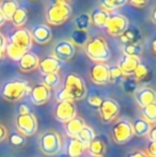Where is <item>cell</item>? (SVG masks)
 I'll list each match as a JSON object with an SVG mask.
<instances>
[{
    "mask_svg": "<svg viewBox=\"0 0 156 157\" xmlns=\"http://www.w3.org/2000/svg\"><path fill=\"white\" fill-rule=\"evenodd\" d=\"M134 97L136 103L141 108L156 101V93L150 87H139L134 93Z\"/></svg>",
    "mask_w": 156,
    "mask_h": 157,
    "instance_id": "15",
    "label": "cell"
},
{
    "mask_svg": "<svg viewBox=\"0 0 156 157\" xmlns=\"http://www.w3.org/2000/svg\"><path fill=\"white\" fill-rule=\"evenodd\" d=\"M146 154L149 157H156V141H149Z\"/></svg>",
    "mask_w": 156,
    "mask_h": 157,
    "instance_id": "42",
    "label": "cell"
},
{
    "mask_svg": "<svg viewBox=\"0 0 156 157\" xmlns=\"http://www.w3.org/2000/svg\"><path fill=\"white\" fill-rule=\"evenodd\" d=\"M106 63H95L89 71V76L92 82L98 86H104L109 82V71Z\"/></svg>",
    "mask_w": 156,
    "mask_h": 157,
    "instance_id": "12",
    "label": "cell"
},
{
    "mask_svg": "<svg viewBox=\"0 0 156 157\" xmlns=\"http://www.w3.org/2000/svg\"><path fill=\"white\" fill-rule=\"evenodd\" d=\"M39 147L46 156H56L61 152L62 140L55 130H45L39 138Z\"/></svg>",
    "mask_w": 156,
    "mask_h": 157,
    "instance_id": "4",
    "label": "cell"
},
{
    "mask_svg": "<svg viewBox=\"0 0 156 157\" xmlns=\"http://www.w3.org/2000/svg\"><path fill=\"white\" fill-rule=\"evenodd\" d=\"M6 21V17L3 16V14H2V12H1V10H0V28L2 27V26L4 25V23Z\"/></svg>",
    "mask_w": 156,
    "mask_h": 157,
    "instance_id": "49",
    "label": "cell"
},
{
    "mask_svg": "<svg viewBox=\"0 0 156 157\" xmlns=\"http://www.w3.org/2000/svg\"><path fill=\"white\" fill-rule=\"evenodd\" d=\"M3 57H4V49H1V48H0V60L3 59Z\"/></svg>",
    "mask_w": 156,
    "mask_h": 157,
    "instance_id": "52",
    "label": "cell"
},
{
    "mask_svg": "<svg viewBox=\"0 0 156 157\" xmlns=\"http://www.w3.org/2000/svg\"><path fill=\"white\" fill-rule=\"evenodd\" d=\"M108 71H109V82L113 83V85L122 83L125 76L123 75V73L121 72V70L117 65L108 66Z\"/></svg>",
    "mask_w": 156,
    "mask_h": 157,
    "instance_id": "35",
    "label": "cell"
},
{
    "mask_svg": "<svg viewBox=\"0 0 156 157\" xmlns=\"http://www.w3.org/2000/svg\"><path fill=\"white\" fill-rule=\"evenodd\" d=\"M6 136H8V130H6V126L0 124V142H2L3 140H6Z\"/></svg>",
    "mask_w": 156,
    "mask_h": 157,
    "instance_id": "45",
    "label": "cell"
},
{
    "mask_svg": "<svg viewBox=\"0 0 156 157\" xmlns=\"http://www.w3.org/2000/svg\"><path fill=\"white\" fill-rule=\"evenodd\" d=\"M55 98H56V101H72L71 96H70V94L67 92V90L64 89V88H60V89H58L56 91V94H55Z\"/></svg>",
    "mask_w": 156,
    "mask_h": 157,
    "instance_id": "40",
    "label": "cell"
},
{
    "mask_svg": "<svg viewBox=\"0 0 156 157\" xmlns=\"http://www.w3.org/2000/svg\"><path fill=\"white\" fill-rule=\"evenodd\" d=\"M131 126H133V132L134 135L138 137H146L148 136L149 132H150L152 125L142 118H138L131 122Z\"/></svg>",
    "mask_w": 156,
    "mask_h": 157,
    "instance_id": "25",
    "label": "cell"
},
{
    "mask_svg": "<svg viewBox=\"0 0 156 157\" xmlns=\"http://www.w3.org/2000/svg\"><path fill=\"white\" fill-rule=\"evenodd\" d=\"M61 82V79L60 76H59L58 73H55V74H47V75H44L43 76V81L42 83L48 87L50 90L51 89H56V88L59 87Z\"/></svg>",
    "mask_w": 156,
    "mask_h": 157,
    "instance_id": "37",
    "label": "cell"
},
{
    "mask_svg": "<svg viewBox=\"0 0 156 157\" xmlns=\"http://www.w3.org/2000/svg\"><path fill=\"white\" fill-rule=\"evenodd\" d=\"M123 56H128V57H134V58H140L143 48L140 43H131L123 45L122 47Z\"/></svg>",
    "mask_w": 156,
    "mask_h": 157,
    "instance_id": "30",
    "label": "cell"
},
{
    "mask_svg": "<svg viewBox=\"0 0 156 157\" xmlns=\"http://www.w3.org/2000/svg\"><path fill=\"white\" fill-rule=\"evenodd\" d=\"M128 27V19L121 14H110L107 21L106 28L108 34L112 36H120Z\"/></svg>",
    "mask_w": 156,
    "mask_h": 157,
    "instance_id": "11",
    "label": "cell"
},
{
    "mask_svg": "<svg viewBox=\"0 0 156 157\" xmlns=\"http://www.w3.org/2000/svg\"><path fill=\"white\" fill-rule=\"evenodd\" d=\"M85 125H86L85 120H83L82 118H80V117L76 116L75 118H73L72 120H70L69 122L65 123L64 129H65L67 135L70 138H75Z\"/></svg>",
    "mask_w": 156,
    "mask_h": 157,
    "instance_id": "22",
    "label": "cell"
},
{
    "mask_svg": "<svg viewBox=\"0 0 156 157\" xmlns=\"http://www.w3.org/2000/svg\"><path fill=\"white\" fill-rule=\"evenodd\" d=\"M103 99H104V98H102L100 95L91 94V95H89V96H88V104H89V106H91L92 108L98 109V107H100L101 104H102Z\"/></svg>",
    "mask_w": 156,
    "mask_h": 157,
    "instance_id": "41",
    "label": "cell"
},
{
    "mask_svg": "<svg viewBox=\"0 0 156 157\" xmlns=\"http://www.w3.org/2000/svg\"><path fill=\"white\" fill-rule=\"evenodd\" d=\"M87 147L78 140L77 138H70L67 141L65 152L67 157H80Z\"/></svg>",
    "mask_w": 156,
    "mask_h": 157,
    "instance_id": "20",
    "label": "cell"
},
{
    "mask_svg": "<svg viewBox=\"0 0 156 157\" xmlns=\"http://www.w3.org/2000/svg\"><path fill=\"white\" fill-rule=\"evenodd\" d=\"M126 157H149L142 151H131L126 155Z\"/></svg>",
    "mask_w": 156,
    "mask_h": 157,
    "instance_id": "44",
    "label": "cell"
},
{
    "mask_svg": "<svg viewBox=\"0 0 156 157\" xmlns=\"http://www.w3.org/2000/svg\"><path fill=\"white\" fill-rule=\"evenodd\" d=\"M30 113V108L25 104H21L18 108V114H27Z\"/></svg>",
    "mask_w": 156,
    "mask_h": 157,
    "instance_id": "46",
    "label": "cell"
},
{
    "mask_svg": "<svg viewBox=\"0 0 156 157\" xmlns=\"http://www.w3.org/2000/svg\"><path fill=\"white\" fill-rule=\"evenodd\" d=\"M77 109L72 101H59L57 103L56 107L54 110V117L58 122L65 124L76 117Z\"/></svg>",
    "mask_w": 156,
    "mask_h": 157,
    "instance_id": "9",
    "label": "cell"
},
{
    "mask_svg": "<svg viewBox=\"0 0 156 157\" xmlns=\"http://www.w3.org/2000/svg\"><path fill=\"white\" fill-rule=\"evenodd\" d=\"M140 63V58H134V57L128 56H122V58L119 60L117 66L121 70L125 77L131 76L137 67V65Z\"/></svg>",
    "mask_w": 156,
    "mask_h": 157,
    "instance_id": "19",
    "label": "cell"
},
{
    "mask_svg": "<svg viewBox=\"0 0 156 157\" xmlns=\"http://www.w3.org/2000/svg\"><path fill=\"white\" fill-rule=\"evenodd\" d=\"M119 37H120L121 43L123 45H126V44H131V43H139V41L142 37V34L141 31L137 27H135V26H131L129 27L128 26L127 29Z\"/></svg>",
    "mask_w": 156,
    "mask_h": 157,
    "instance_id": "21",
    "label": "cell"
},
{
    "mask_svg": "<svg viewBox=\"0 0 156 157\" xmlns=\"http://www.w3.org/2000/svg\"><path fill=\"white\" fill-rule=\"evenodd\" d=\"M89 157H104V156H89Z\"/></svg>",
    "mask_w": 156,
    "mask_h": 157,
    "instance_id": "53",
    "label": "cell"
},
{
    "mask_svg": "<svg viewBox=\"0 0 156 157\" xmlns=\"http://www.w3.org/2000/svg\"><path fill=\"white\" fill-rule=\"evenodd\" d=\"M122 88L127 94H134L136 92V90L139 88L138 82L133 78V76L125 77L124 80L122 81Z\"/></svg>",
    "mask_w": 156,
    "mask_h": 157,
    "instance_id": "38",
    "label": "cell"
},
{
    "mask_svg": "<svg viewBox=\"0 0 156 157\" xmlns=\"http://www.w3.org/2000/svg\"><path fill=\"white\" fill-rule=\"evenodd\" d=\"M10 42L15 45L19 46L21 48L25 49L26 52H29L32 45V37L30 31L25 28H17L10 34Z\"/></svg>",
    "mask_w": 156,
    "mask_h": 157,
    "instance_id": "13",
    "label": "cell"
},
{
    "mask_svg": "<svg viewBox=\"0 0 156 157\" xmlns=\"http://www.w3.org/2000/svg\"><path fill=\"white\" fill-rule=\"evenodd\" d=\"M15 125L18 132L23 136H33L38 130V119L31 112L27 114H17L15 119Z\"/></svg>",
    "mask_w": 156,
    "mask_h": 157,
    "instance_id": "7",
    "label": "cell"
},
{
    "mask_svg": "<svg viewBox=\"0 0 156 157\" xmlns=\"http://www.w3.org/2000/svg\"><path fill=\"white\" fill-rule=\"evenodd\" d=\"M95 137H96V135H95V132H94L93 128H92L91 126L85 125L83 128L78 132V135L75 137V138H77L78 140L87 147L88 145H89V143L91 142Z\"/></svg>",
    "mask_w": 156,
    "mask_h": 157,
    "instance_id": "28",
    "label": "cell"
},
{
    "mask_svg": "<svg viewBox=\"0 0 156 157\" xmlns=\"http://www.w3.org/2000/svg\"><path fill=\"white\" fill-rule=\"evenodd\" d=\"M30 99L31 101L36 106L45 105L48 101H49L50 96H51V91L48 87H46L44 83H38V85L33 86L30 89L29 92Z\"/></svg>",
    "mask_w": 156,
    "mask_h": 157,
    "instance_id": "14",
    "label": "cell"
},
{
    "mask_svg": "<svg viewBox=\"0 0 156 157\" xmlns=\"http://www.w3.org/2000/svg\"><path fill=\"white\" fill-rule=\"evenodd\" d=\"M19 6L18 2L16 0H2V3L0 6V10H1L3 16L6 17V21H10L12 15L14 14V12L17 10V8Z\"/></svg>",
    "mask_w": 156,
    "mask_h": 157,
    "instance_id": "29",
    "label": "cell"
},
{
    "mask_svg": "<svg viewBox=\"0 0 156 157\" xmlns=\"http://www.w3.org/2000/svg\"><path fill=\"white\" fill-rule=\"evenodd\" d=\"M6 45V39L4 37V35L2 33H0V48L1 49H4Z\"/></svg>",
    "mask_w": 156,
    "mask_h": 157,
    "instance_id": "48",
    "label": "cell"
},
{
    "mask_svg": "<svg viewBox=\"0 0 156 157\" xmlns=\"http://www.w3.org/2000/svg\"><path fill=\"white\" fill-rule=\"evenodd\" d=\"M110 16V13L105 11L102 8H96L90 14V19H91V24L98 28H105L108 18Z\"/></svg>",
    "mask_w": 156,
    "mask_h": 157,
    "instance_id": "23",
    "label": "cell"
},
{
    "mask_svg": "<svg viewBox=\"0 0 156 157\" xmlns=\"http://www.w3.org/2000/svg\"><path fill=\"white\" fill-rule=\"evenodd\" d=\"M127 2L128 0H100V8L104 9L107 12H111L124 6Z\"/></svg>",
    "mask_w": 156,
    "mask_h": 157,
    "instance_id": "33",
    "label": "cell"
},
{
    "mask_svg": "<svg viewBox=\"0 0 156 157\" xmlns=\"http://www.w3.org/2000/svg\"><path fill=\"white\" fill-rule=\"evenodd\" d=\"M128 1L135 8H143L148 4L149 0H128Z\"/></svg>",
    "mask_w": 156,
    "mask_h": 157,
    "instance_id": "43",
    "label": "cell"
},
{
    "mask_svg": "<svg viewBox=\"0 0 156 157\" xmlns=\"http://www.w3.org/2000/svg\"><path fill=\"white\" fill-rule=\"evenodd\" d=\"M76 30H81V31H88V29L91 26V19H90V14L88 13H82L78 15L74 21Z\"/></svg>",
    "mask_w": 156,
    "mask_h": 157,
    "instance_id": "34",
    "label": "cell"
},
{
    "mask_svg": "<svg viewBox=\"0 0 156 157\" xmlns=\"http://www.w3.org/2000/svg\"><path fill=\"white\" fill-rule=\"evenodd\" d=\"M155 43H156V41H155V40H153L152 44H151V46H152V52L154 55H155Z\"/></svg>",
    "mask_w": 156,
    "mask_h": 157,
    "instance_id": "51",
    "label": "cell"
},
{
    "mask_svg": "<svg viewBox=\"0 0 156 157\" xmlns=\"http://www.w3.org/2000/svg\"><path fill=\"white\" fill-rule=\"evenodd\" d=\"M72 101H80L87 96V87L83 79L76 73H69L63 79V86Z\"/></svg>",
    "mask_w": 156,
    "mask_h": 157,
    "instance_id": "5",
    "label": "cell"
},
{
    "mask_svg": "<svg viewBox=\"0 0 156 157\" xmlns=\"http://www.w3.org/2000/svg\"><path fill=\"white\" fill-rule=\"evenodd\" d=\"M111 136H112L113 141L118 144H124L128 142L134 136L131 122L126 119H121L117 121L112 126Z\"/></svg>",
    "mask_w": 156,
    "mask_h": 157,
    "instance_id": "6",
    "label": "cell"
},
{
    "mask_svg": "<svg viewBox=\"0 0 156 157\" xmlns=\"http://www.w3.org/2000/svg\"><path fill=\"white\" fill-rule=\"evenodd\" d=\"M10 21H12V24L16 28H23L28 21L27 10L25 8H23V6H18L17 10L14 12V14L12 15Z\"/></svg>",
    "mask_w": 156,
    "mask_h": 157,
    "instance_id": "26",
    "label": "cell"
},
{
    "mask_svg": "<svg viewBox=\"0 0 156 157\" xmlns=\"http://www.w3.org/2000/svg\"><path fill=\"white\" fill-rule=\"evenodd\" d=\"M155 16H156V10H155V9H153V10H152V13H151V21H152L153 24H155V23H156Z\"/></svg>",
    "mask_w": 156,
    "mask_h": 157,
    "instance_id": "50",
    "label": "cell"
},
{
    "mask_svg": "<svg viewBox=\"0 0 156 157\" xmlns=\"http://www.w3.org/2000/svg\"><path fill=\"white\" fill-rule=\"evenodd\" d=\"M6 157H13V156H6Z\"/></svg>",
    "mask_w": 156,
    "mask_h": 157,
    "instance_id": "54",
    "label": "cell"
},
{
    "mask_svg": "<svg viewBox=\"0 0 156 157\" xmlns=\"http://www.w3.org/2000/svg\"><path fill=\"white\" fill-rule=\"evenodd\" d=\"M25 52H26L25 49L21 48L19 46L15 45V44L11 43V42L6 43V48H4V54L8 56V58H10L11 60H13V61H17V62H18L19 59L24 56Z\"/></svg>",
    "mask_w": 156,
    "mask_h": 157,
    "instance_id": "27",
    "label": "cell"
},
{
    "mask_svg": "<svg viewBox=\"0 0 156 157\" xmlns=\"http://www.w3.org/2000/svg\"><path fill=\"white\" fill-rule=\"evenodd\" d=\"M40 59L36 54L31 52H26L24 56L19 59L18 61V67L21 72L29 73L38 68Z\"/></svg>",
    "mask_w": 156,
    "mask_h": 157,
    "instance_id": "18",
    "label": "cell"
},
{
    "mask_svg": "<svg viewBox=\"0 0 156 157\" xmlns=\"http://www.w3.org/2000/svg\"><path fill=\"white\" fill-rule=\"evenodd\" d=\"M10 143L15 149H21L26 144V137L19 132H13L10 136Z\"/></svg>",
    "mask_w": 156,
    "mask_h": 157,
    "instance_id": "39",
    "label": "cell"
},
{
    "mask_svg": "<svg viewBox=\"0 0 156 157\" xmlns=\"http://www.w3.org/2000/svg\"><path fill=\"white\" fill-rule=\"evenodd\" d=\"M86 55L95 63H106L111 57L110 49L106 40L102 36L89 37L86 45L83 46Z\"/></svg>",
    "mask_w": 156,
    "mask_h": 157,
    "instance_id": "1",
    "label": "cell"
},
{
    "mask_svg": "<svg viewBox=\"0 0 156 157\" xmlns=\"http://www.w3.org/2000/svg\"><path fill=\"white\" fill-rule=\"evenodd\" d=\"M120 112V105L113 98H104L98 107L101 120L104 124H109L113 122Z\"/></svg>",
    "mask_w": 156,
    "mask_h": 157,
    "instance_id": "8",
    "label": "cell"
},
{
    "mask_svg": "<svg viewBox=\"0 0 156 157\" xmlns=\"http://www.w3.org/2000/svg\"><path fill=\"white\" fill-rule=\"evenodd\" d=\"M64 1H67V0H64Z\"/></svg>",
    "mask_w": 156,
    "mask_h": 157,
    "instance_id": "55",
    "label": "cell"
},
{
    "mask_svg": "<svg viewBox=\"0 0 156 157\" xmlns=\"http://www.w3.org/2000/svg\"><path fill=\"white\" fill-rule=\"evenodd\" d=\"M62 62H60L59 60H57L55 57L49 56L44 58L43 60H40L39 62V71L42 75H47V74H55L58 73L61 68Z\"/></svg>",
    "mask_w": 156,
    "mask_h": 157,
    "instance_id": "17",
    "label": "cell"
},
{
    "mask_svg": "<svg viewBox=\"0 0 156 157\" xmlns=\"http://www.w3.org/2000/svg\"><path fill=\"white\" fill-rule=\"evenodd\" d=\"M148 137L150 138V141H156V127L154 125H152V127H151Z\"/></svg>",
    "mask_w": 156,
    "mask_h": 157,
    "instance_id": "47",
    "label": "cell"
},
{
    "mask_svg": "<svg viewBox=\"0 0 156 157\" xmlns=\"http://www.w3.org/2000/svg\"><path fill=\"white\" fill-rule=\"evenodd\" d=\"M32 41L36 42L38 44H46L51 40L52 33L51 29L48 25L45 24H40L36 25L30 30Z\"/></svg>",
    "mask_w": 156,
    "mask_h": 157,
    "instance_id": "16",
    "label": "cell"
},
{
    "mask_svg": "<svg viewBox=\"0 0 156 157\" xmlns=\"http://www.w3.org/2000/svg\"><path fill=\"white\" fill-rule=\"evenodd\" d=\"M29 82L24 79H12L2 86L1 96L9 101H17L30 92Z\"/></svg>",
    "mask_w": 156,
    "mask_h": 157,
    "instance_id": "3",
    "label": "cell"
},
{
    "mask_svg": "<svg viewBox=\"0 0 156 157\" xmlns=\"http://www.w3.org/2000/svg\"><path fill=\"white\" fill-rule=\"evenodd\" d=\"M89 40V34L88 31H81V30H74L71 34V40L70 41L74 44V46H79V47H83L86 43Z\"/></svg>",
    "mask_w": 156,
    "mask_h": 157,
    "instance_id": "32",
    "label": "cell"
},
{
    "mask_svg": "<svg viewBox=\"0 0 156 157\" xmlns=\"http://www.w3.org/2000/svg\"><path fill=\"white\" fill-rule=\"evenodd\" d=\"M150 75V71H149V67L146 65H144L143 63L140 62L137 65V67L135 68L133 73V78L135 79L137 82H140V81H143L148 78V76Z\"/></svg>",
    "mask_w": 156,
    "mask_h": 157,
    "instance_id": "36",
    "label": "cell"
},
{
    "mask_svg": "<svg viewBox=\"0 0 156 157\" xmlns=\"http://www.w3.org/2000/svg\"><path fill=\"white\" fill-rule=\"evenodd\" d=\"M142 119L149 122L151 125H154L156 122V103L150 104L141 108Z\"/></svg>",
    "mask_w": 156,
    "mask_h": 157,
    "instance_id": "31",
    "label": "cell"
},
{
    "mask_svg": "<svg viewBox=\"0 0 156 157\" xmlns=\"http://www.w3.org/2000/svg\"><path fill=\"white\" fill-rule=\"evenodd\" d=\"M72 14V8L64 0H52L46 10V21L54 26L62 25Z\"/></svg>",
    "mask_w": 156,
    "mask_h": 157,
    "instance_id": "2",
    "label": "cell"
},
{
    "mask_svg": "<svg viewBox=\"0 0 156 157\" xmlns=\"http://www.w3.org/2000/svg\"><path fill=\"white\" fill-rule=\"evenodd\" d=\"M75 46L70 40H61L55 45L51 56L60 62H65V61L71 60L75 56Z\"/></svg>",
    "mask_w": 156,
    "mask_h": 157,
    "instance_id": "10",
    "label": "cell"
},
{
    "mask_svg": "<svg viewBox=\"0 0 156 157\" xmlns=\"http://www.w3.org/2000/svg\"><path fill=\"white\" fill-rule=\"evenodd\" d=\"M87 150L90 156H104L106 154V144L100 137H95L89 143Z\"/></svg>",
    "mask_w": 156,
    "mask_h": 157,
    "instance_id": "24",
    "label": "cell"
}]
</instances>
